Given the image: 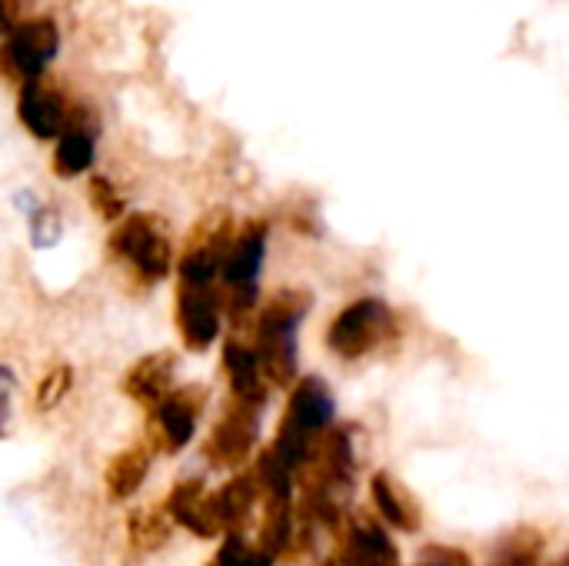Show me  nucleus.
<instances>
[{
    "label": "nucleus",
    "mask_w": 569,
    "mask_h": 566,
    "mask_svg": "<svg viewBox=\"0 0 569 566\" xmlns=\"http://www.w3.org/2000/svg\"><path fill=\"white\" fill-rule=\"evenodd\" d=\"M333 414H337L333 394L327 390L323 380L303 377L293 387L287 414H283V424H280L277 440H273V450L293 467V474L310 460V454L317 450L320 437L333 427Z\"/></svg>",
    "instance_id": "nucleus-1"
},
{
    "label": "nucleus",
    "mask_w": 569,
    "mask_h": 566,
    "mask_svg": "<svg viewBox=\"0 0 569 566\" xmlns=\"http://www.w3.org/2000/svg\"><path fill=\"white\" fill-rule=\"evenodd\" d=\"M390 330H393L390 307L377 297H363L350 304L347 310H340V317L327 330V344L337 357L357 360V357L373 354L390 337Z\"/></svg>",
    "instance_id": "nucleus-2"
},
{
    "label": "nucleus",
    "mask_w": 569,
    "mask_h": 566,
    "mask_svg": "<svg viewBox=\"0 0 569 566\" xmlns=\"http://www.w3.org/2000/svg\"><path fill=\"white\" fill-rule=\"evenodd\" d=\"M303 310L300 307H273L260 327V367L280 387L293 384V377H297V320L303 317Z\"/></svg>",
    "instance_id": "nucleus-3"
},
{
    "label": "nucleus",
    "mask_w": 569,
    "mask_h": 566,
    "mask_svg": "<svg viewBox=\"0 0 569 566\" xmlns=\"http://www.w3.org/2000/svg\"><path fill=\"white\" fill-rule=\"evenodd\" d=\"M260 434V420H257V407L237 400V407H230L220 424L213 427L210 440H207V460L220 470H237L247 464V457L253 454Z\"/></svg>",
    "instance_id": "nucleus-4"
},
{
    "label": "nucleus",
    "mask_w": 569,
    "mask_h": 566,
    "mask_svg": "<svg viewBox=\"0 0 569 566\" xmlns=\"http://www.w3.org/2000/svg\"><path fill=\"white\" fill-rule=\"evenodd\" d=\"M340 557L350 566H400V550L390 540L383 520L357 514V517H343L340 530Z\"/></svg>",
    "instance_id": "nucleus-5"
},
{
    "label": "nucleus",
    "mask_w": 569,
    "mask_h": 566,
    "mask_svg": "<svg viewBox=\"0 0 569 566\" xmlns=\"http://www.w3.org/2000/svg\"><path fill=\"white\" fill-rule=\"evenodd\" d=\"M167 510H170V517H173L177 527L190 530V534L200 537V540H217V537H223V524H220V514H217L213 490H207V484L197 480V477L180 480V484L170 490Z\"/></svg>",
    "instance_id": "nucleus-6"
},
{
    "label": "nucleus",
    "mask_w": 569,
    "mask_h": 566,
    "mask_svg": "<svg viewBox=\"0 0 569 566\" xmlns=\"http://www.w3.org/2000/svg\"><path fill=\"white\" fill-rule=\"evenodd\" d=\"M370 497H373V507H377V517L383 524H390L393 530H403V534H417L423 527V507L420 500L413 497V490L393 477L390 470H380L373 474L370 480Z\"/></svg>",
    "instance_id": "nucleus-7"
},
{
    "label": "nucleus",
    "mask_w": 569,
    "mask_h": 566,
    "mask_svg": "<svg viewBox=\"0 0 569 566\" xmlns=\"http://www.w3.org/2000/svg\"><path fill=\"white\" fill-rule=\"evenodd\" d=\"M197 414H200V400H190V397L160 400V407L153 410V420H150L153 450H160V454L183 450L197 430Z\"/></svg>",
    "instance_id": "nucleus-8"
},
{
    "label": "nucleus",
    "mask_w": 569,
    "mask_h": 566,
    "mask_svg": "<svg viewBox=\"0 0 569 566\" xmlns=\"http://www.w3.org/2000/svg\"><path fill=\"white\" fill-rule=\"evenodd\" d=\"M213 500H217V514H220L223 534H243L253 524L257 507L263 504L253 470L230 477L220 490H213Z\"/></svg>",
    "instance_id": "nucleus-9"
},
{
    "label": "nucleus",
    "mask_w": 569,
    "mask_h": 566,
    "mask_svg": "<svg viewBox=\"0 0 569 566\" xmlns=\"http://www.w3.org/2000/svg\"><path fill=\"white\" fill-rule=\"evenodd\" d=\"M173 517L167 507H137L127 514V547L140 557L160 554L173 540Z\"/></svg>",
    "instance_id": "nucleus-10"
},
{
    "label": "nucleus",
    "mask_w": 569,
    "mask_h": 566,
    "mask_svg": "<svg viewBox=\"0 0 569 566\" xmlns=\"http://www.w3.org/2000/svg\"><path fill=\"white\" fill-rule=\"evenodd\" d=\"M147 474H150V450L147 447H127V450H120L107 464V470H103V490H107V497L113 504L130 500L143 487Z\"/></svg>",
    "instance_id": "nucleus-11"
},
{
    "label": "nucleus",
    "mask_w": 569,
    "mask_h": 566,
    "mask_svg": "<svg viewBox=\"0 0 569 566\" xmlns=\"http://www.w3.org/2000/svg\"><path fill=\"white\" fill-rule=\"evenodd\" d=\"M543 547L547 537L537 527H513L493 544L490 566H543Z\"/></svg>",
    "instance_id": "nucleus-12"
},
{
    "label": "nucleus",
    "mask_w": 569,
    "mask_h": 566,
    "mask_svg": "<svg viewBox=\"0 0 569 566\" xmlns=\"http://www.w3.org/2000/svg\"><path fill=\"white\" fill-rule=\"evenodd\" d=\"M207 566H273V557L257 540L250 544L243 534H223L217 557Z\"/></svg>",
    "instance_id": "nucleus-13"
},
{
    "label": "nucleus",
    "mask_w": 569,
    "mask_h": 566,
    "mask_svg": "<svg viewBox=\"0 0 569 566\" xmlns=\"http://www.w3.org/2000/svg\"><path fill=\"white\" fill-rule=\"evenodd\" d=\"M260 260H263V234H253L247 240L237 244V254L230 257V280L233 284H250L260 270Z\"/></svg>",
    "instance_id": "nucleus-14"
},
{
    "label": "nucleus",
    "mask_w": 569,
    "mask_h": 566,
    "mask_svg": "<svg viewBox=\"0 0 569 566\" xmlns=\"http://www.w3.org/2000/svg\"><path fill=\"white\" fill-rule=\"evenodd\" d=\"M63 390H67V374L50 377V380H43V387H40V394H37V404L47 410V407H53V404L63 397Z\"/></svg>",
    "instance_id": "nucleus-15"
},
{
    "label": "nucleus",
    "mask_w": 569,
    "mask_h": 566,
    "mask_svg": "<svg viewBox=\"0 0 569 566\" xmlns=\"http://www.w3.org/2000/svg\"><path fill=\"white\" fill-rule=\"evenodd\" d=\"M7 387H10V380L0 387V434H3V420H7Z\"/></svg>",
    "instance_id": "nucleus-16"
},
{
    "label": "nucleus",
    "mask_w": 569,
    "mask_h": 566,
    "mask_svg": "<svg viewBox=\"0 0 569 566\" xmlns=\"http://www.w3.org/2000/svg\"><path fill=\"white\" fill-rule=\"evenodd\" d=\"M320 566H350V564H347V560H343V557L337 554V557H330V560H323V564H320Z\"/></svg>",
    "instance_id": "nucleus-17"
},
{
    "label": "nucleus",
    "mask_w": 569,
    "mask_h": 566,
    "mask_svg": "<svg viewBox=\"0 0 569 566\" xmlns=\"http://www.w3.org/2000/svg\"><path fill=\"white\" fill-rule=\"evenodd\" d=\"M557 566H569V550L560 557V560H557Z\"/></svg>",
    "instance_id": "nucleus-18"
}]
</instances>
